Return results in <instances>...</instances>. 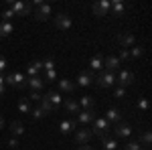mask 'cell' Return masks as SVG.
I'll list each match as a JSON object with an SVG mask.
<instances>
[{"label": "cell", "mask_w": 152, "mask_h": 150, "mask_svg": "<svg viewBox=\"0 0 152 150\" xmlns=\"http://www.w3.org/2000/svg\"><path fill=\"white\" fill-rule=\"evenodd\" d=\"M43 116H45V112H43V110H41V105H39V108H35V110H33V118H37V120H39V118H43Z\"/></svg>", "instance_id": "obj_33"}, {"label": "cell", "mask_w": 152, "mask_h": 150, "mask_svg": "<svg viewBox=\"0 0 152 150\" xmlns=\"http://www.w3.org/2000/svg\"><path fill=\"white\" fill-rule=\"evenodd\" d=\"M130 57V51L128 49H122V51H120V59H128Z\"/></svg>", "instance_id": "obj_40"}, {"label": "cell", "mask_w": 152, "mask_h": 150, "mask_svg": "<svg viewBox=\"0 0 152 150\" xmlns=\"http://www.w3.org/2000/svg\"><path fill=\"white\" fill-rule=\"evenodd\" d=\"M10 132L14 134V136H20V134L24 132L23 122H18V120H14V122H10Z\"/></svg>", "instance_id": "obj_21"}, {"label": "cell", "mask_w": 152, "mask_h": 150, "mask_svg": "<svg viewBox=\"0 0 152 150\" xmlns=\"http://www.w3.org/2000/svg\"><path fill=\"white\" fill-rule=\"evenodd\" d=\"M77 128V124H75V120H65V122H61V126H59V130L63 132V134H69L71 130H75Z\"/></svg>", "instance_id": "obj_19"}, {"label": "cell", "mask_w": 152, "mask_h": 150, "mask_svg": "<svg viewBox=\"0 0 152 150\" xmlns=\"http://www.w3.org/2000/svg\"><path fill=\"white\" fill-rule=\"evenodd\" d=\"M114 95H116V97H124V95H126V89H124V87H118Z\"/></svg>", "instance_id": "obj_38"}, {"label": "cell", "mask_w": 152, "mask_h": 150, "mask_svg": "<svg viewBox=\"0 0 152 150\" xmlns=\"http://www.w3.org/2000/svg\"><path fill=\"white\" fill-rule=\"evenodd\" d=\"M94 122L95 124H94V128H91V132H94L95 136L104 138L105 134H110V122H107L105 118H95Z\"/></svg>", "instance_id": "obj_2"}, {"label": "cell", "mask_w": 152, "mask_h": 150, "mask_svg": "<svg viewBox=\"0 0 152 150\" xmlns=\"http://www.w3.org/2000/svg\"><path fill=\"white\" fill-rule=\"evenodd\" d=\"M65 110H67V114H79V112H81V105H79V102L67 97V100H65Z\"/></svg>", "instance_id": "obj_12"}, {"label": "cell", "mask_w": 152, "mask_h": 150, "mask_svg": "<svg viewBox=\"0 0 152 150\" xmlns=\"http://www.w3.org/2000/svg\"><path fill=\"white\" fill-rule=\"evenodd\" d=\"M14 16V12L10 10V8H6V10L2 12V23H10V18Z\"/></svg>", "instance_id": "obj_30"}, {"label": "cell", "mask_w": 152, "mask_h": 150, "mask_svg": "<svg viewBox=\"0 0 152 150\" xmlns=\"http://www.w3.org/2000/svg\"><path fill=\"white\" fill-rule=\"evenodd\" d=\"M124 150H140V144L138 142H130V144L124 146Z\"/></svg>", "instance_id": "obj_34"}, {"label": "cell", "mask_w": 152, "mask_h": 150, "mask_svg": "<svg viewBox=\"0 0 152 150\" xmlns=\"http://www.w3.org/2000/svg\"><path fill=\"white\" fill-rule=\"evenodd\" d=\"M4 83H10V85H14V87H18V89L26 87V79H24V75L20 73V71L6 73V75H4Z\"/></svg>", "instance_id": "obj_1"}, {"label": "cell", "mask_w": 152, "mask_h": 150, "mask_svg": "<svg viewBox=\"0 0 152 150\" xmlns=\"http://www.w3.org/2000/svg\"><path fill=\"white\" fill-rule=\"evenodd\" d=\"M102 140H104V150H116L118 142H116L114 138H110V134H105Z\"/></svg>", "instance_id": "obj_22"}, {"label": "cell", "mask_w": 152, "mask_h": 150, "mask_svg": "<svg viewBox=\"0 0 152 150\" xmlns=\"http://www.w3.org/2000/svg\"><path fill=\"white\" fill-rule=\"evenodd\" d=\"M77 83H79L81 87L91 85V83H94V73H91V69H89V71H83L81 75H79V79H77Z\"/></svg>", "instance_id": "obj_13"}, {"label": "cell", "mask_w": 152, "mask_h": 150, "mask_svg": "<svg viewBox=\"0 0 152 150\" xmlns=\"http://www.w3.org/2000/svg\"><path fill=\"white\" fill-rule=\"evenodd\" d=\"M4 95H6V87H4V85H0V97H4Z\"/></svg>", "instance_id": "obj_43"}, {"label": "cell", "mask_w": 152, "mask_h": 150, "mask_svg": "<svg viewBox=\"0 0 152 150\" xmlns=\"http://www.w3.org/2000/svg\"><path fill=\"white\" fill-rule=\"evenodd\" d=\"M49 14H51V6L49 4H37V12H35L37 20H47Z\"/></svg>", "instance_id": "obj_6"}, {"label": "cell", "mask_w": 152, "mask_h": 150, "mask_svg": "<svg viewBox=\"0 0 152 150\" xmlns=\"http://www.w3.org/2000/svg\"><path fill=\"white\" fill-rule=\"evenodd\" d=\"M6 65H8V63H6V59L0 55V73H4V71H6Z\"/></svg>", "instance_id": "obj_36"}, {"label": "cell", "mask_w": 152, "mask_h": 150, "mask_svg": "<svg viewBox=\"0 0 152 150\" xmlns=\"http://www.w3.org/2000/svg\"><path fill=\"white\" fill-rule=\"evenodd\" d=\"M45 97H47V100H49V102H51L53 105H55V108H57V104H61V95H59L57 91H49Z\"/></svg>", "instance_id": "obj_24"}, {"label": "cell", "mask_w": 152, "mask_h": 150, "mask_svg": "<svg viewBox=\"0 0 152 150\" xmlns=\"http://www.w3.org/2000/svg\"><path fill=\"white\" fill-rule=\"evenodd\" d=\"M132 134V128L128 126V124H116V128H114V136L116 138H126V136H130Z\"/></svg>", "instance_id": "obj_7"}, {"label": "cell", "mask_w": 152, "mask_h": 150, "mask_svg": "<svg viewBox=\"0 0 152 150\" xmlns=\"http://www.w3.org/2000/svg\"><path fill=\"white\" fill-rule=\"evenodd\" d=\"M55 24H57L59 29L67 31V29L71 26V18H69V14H65V12H61V14H57V16H55Z\"/></svg>", "instance_id": "obj_8"}, {"label": "cell", "mask_w": 152, "mask_h": 150, "mask_svg": "<svg viewBox=\"0 0 152 150\" xmlns=\"http://www.w3.org/2000/svg\"><path fill=\"white\" fill-rule=\"evenodd\" d=\"M104 65L107 67V71L112 73L114 69H118V67H120V59H118V57H112V55H110V57H105V59H104Z\"/></svg>", "instance_id": "obj_18"}, {"label": "cell", "mask_w": 152, "mask_h": 150, "mask_svg": "<svg viewBox=\"0 0 152 150\" xmlns=\"http://www.w3.org/2000/svg\"><path fill=\"white\" fill-rule=\"evenodd\" d=\"M138 108L146 112V110H148V102H146V100H140V102H138Z\"/></svg>", "instance_id": "obj_39"}, {"label": "cell", "mask_w": 152, "mask_h": 150, "mask_svg": "<svg viewBox=\"0 0 152 150\" xmlns=\"http://www.w3.org/2000/svg\"><path fill=\"white\" fill-rule=\"evenodd\" d=\"M77 118H79L81 124H91V122L95 120V114H94V110H81Z\"/></svg>", "instance_id": "obj_14"}, {"label": "cell", "mask_w": 152, "mask_h": 150, "mask_svg": "<svg viewBox=\"0 0 152 150\" xmlns=\"http://www.w3.org/2000/svg\"><path fill=\"white\" fill-rule=\"evenodd\" d=\"M41 69H43V63H41V61H33V63L26 67V75H28V77H37V73Z\"/></svg>", "instance_id": "obj_17"}, {"label": "cell", "mask_w": 152, "mask_h": 150, "mask_svg": "<svg viewBox=\"0 0 152 150\" xmlns=\"http://www.w3.org/2000/svg\"><path fill=\"white\" fill-rule=\"evenodd\" d=\"M8 6L14 12V16H24V14H28V12L33 10L31 4H24V2H8Z\"/></svg>", "instance_id": "obj_5"}, {"label": "cell", "mask_w": 152, "mask_h": 150, "mask_svg": "<svg viewBox=\"0 0 152 150\" xmlns=\"http://www.w3.org/2000/svg\"><path fill=\"white\" fill-rule=\"evenodd\" d=\"M12 33V24L10 23H0V37H8Z\"/></svg>", "instance_id": "obj_25"}, {"label": "cell", "mask_w": 152, "mask_h": 150, "mask_svg": "<svg viewBox=\"0 0 152 150\" xmlns=\"http://www.w3.org/2000/svg\"><path fill=\"white\" fill-rule=\"evenodd\" d=\"M4 128V118H2V114H0V130Z\"/></svg>", "instance_id": "obj_44"}, {"label": "cell", "mask_w": 152, "mask_h": 150, "mask_svg": "<svg viewBox=\"0 0 152 150\" xmlns=\"http://www.w3.org/2000/svg\"><path fill=\"white\" fill-rule=\"evenodd\" d=\"M41 63H43V69H47V71L55 69V59H45V61H41Z\"/></svg>", "instance_id": "obj_28"}, {"label": "cell", "mask_w": 152, "mask_h": 150, "mask_svg": "<svg viewBox=\"0 0 152 150\" xmlns=\"http://www.w3.org/2000/svg\"><path fill=\"white\" fill-rule=\"evenodd\" d=\"M41 110H43V112H45V116H47V114H53V112H55L57 108L51 104L47 97H41Z\"/></svg>", "instance_id": "obj_20"}, {"label": "cell", "mask_w": 152, "mask_h": 150, "mask_svg": "<svg viewBox=\"0 0 152 150\" xmlns=\"http://www.w3.org/2000/svg\"><path fill=\"white\" fill-rule=\"evenodd\" d=\"M97 81V85L99 87H112L114 83H116V77H114V73H110V71H104V73H99L97 77H94Z\"/></svg>", "instance_id": "obj_3"}, {"label": "cell", "mask_w": 152, "mask_h": 150, "mask_svg": "<svg viewBox=\"0 0 152 150\" xmlns=\"http://www.w3.org/2000/svg\"><path fill=\"white\" fill-rule=\"evenodd\" d=\"M146 150H150V148H146Z\"/></svg>", "instance_id": "obj_46"}, {"label": "cell", "mask_w": 152, "mask_h": 150, "mask_svg": "<svg viewBox=\"0 0 152 150\" xmlns=\"http://www.w3.org/2000/svg\"><path fill=\"white\" fill-rule=\"evenodd\" d=\"M105 120H107V122H114V124H120V122H122V112H120L118 108H110V110L105 112Z\"/></svg>", "instance_id": "obj_9"}, {"label": "cell", "mask_w": 152, "mask_h": 150, "mask_svg": "<svg viewBox=\"0 0 152 150\" xmlns=\"http://www.w3.org/2000/svg\"><path fill=\"white\" fill-rule=\"evenodd\" d=\"M91 136H94L91 128H79V130L75 132V142H77V144H81V146H85V144L91 140Z\"/></svg>", "instance_id": "obj_4"}, {"label": "cell", "mask_w": 152, "mask_h": 150, "mask_svg": "<svg viewBox=\"0 0 152 150\" xmlns=\"http://www.w3.org/2000/svg\"><path fill=\"white\" fill-rule=\"evenodd\" d=\"M81 105L85 110H91L94 108V97H89V95H83L81 97Z\"/></svg>", "instance_id": "obj_26"}, {"label": "cell", "mask_w": 152, "mask_h": 150, "mask_svg": "<svg viewBox=\"0 0 152 150\" xmlns=\"http://www.w3.org/2000/svg\"><path fill=\"white\" fill-rule=\"evenodd\" d=\"M8 146H10V148H16V146H18V140L16 138H8Z\"/></svg>", "instance_id": "obj_41"}, {"label": "cell", "mask_w": 152, "mask_h": 150, "mask_svg": "<svg viewBox=\"0 0 152 150\" xmlns=\"http://www.w3.org/2000/svg\"><path fill=\"white\" fill-rule=\"evenodd\" d=\"M122 10H124V4H122V2H116V4H114V14H120Z\"/></svg>", "instance_id": "obj_35"}, {"label": "cell", "mask_w": 152, "mask_h": 150, "mask_svg": "<svg viewBox=\"0 0 152 150\" xmlns=\"http://www.w3.org/2000/svg\"><path fill=\"white\" fill-rule=\"evenodd\" d=\"M142 144H144L146 148L150 146V132H144V134H142Z\"/></svg>", "instance_id": "obj_31"}, {"label": "cell", "mask_w": 152, "mask_h": 150, "mask_svg": "<svg viewBox=\"0 0 152 150\" xmlns=\"http://www.w3.org/2000/svg\"><path fill=\"white\" fill-rule=\"evenodd\" d=\"M94 14L95 16H105L107 14V10H110V2L107 0H104V2H97V4H94Z\"/></svg>", "instance_id": "obj_10"}, {"label": "cell", "mask_w": 152, "mask_h": 150, "mask_svg": "<svg viewBox=\"0 0 152 150\" xmlns=\"http://www.w3.org/2000/svg\"><path fill=\"white\" fill-rule=\"evenodd\" d=\"M142 55V47H134L132 49V57H140Z\"/></svg>", "instance_id": "obj_37"}, {"label": "cell", "mask_w": 152, "mask_h": 150, "mask_svg": "<svg viewBox=\"0 0 152 150\" xmlns=\"http://www.w3.org/2000/svg\"><path fill=\"white\" fill-rule=\"evenodd\" d=\"M43 83H45V81H43V77H39V75H37V77H28V81H26V85H28L33 91L43 89Z\"/></svg>", "instance_id": "obj_15"}, {"label": "cell", "mask_w": 152, "mask_h": 150, "mask_svg": "<svg viewBox=\"0 0 152 150\" xmlns=\"http://www.w3.org/2000/svg\"><path fill=\"white\" fill-rule=\"evenodd\" d=\"M102 63H104V59L99 57V55H95V57L91 59V69H99V67H102Z\"/></svg>", "instance_id": "obj_29"}, {"label": "cell", "mask_w": 152, "mask_h": 150, "mask_svg": "<svg viewBox=\"0 0 152 150\" xmlns=\"http://www.w3.org/2000/svg\"><path fill=\"white\" fill-rule=\"evenodd\" d=\"M132 81H134V73H132V71H122L120 77H118V83H120L122 87H124V85H130Z\"/></svg>", "instance_id": "obj_16"}, {"label": "cell", "mask_w": 152, "mask_h": 150, "mask_svg": "<svg viewBox=\"0 0 152 150\" xmlns=\"http://www.w3.org/2000/svg\"><path fill=\"white\" fill-rule=\"evenodd\" d=\"M55 77H57L55 69H53V71H47V73H45V77H43V81H51V79H55Z\"/></svg>", "instance_id": "obj_32"}, {"label": "cell", "mask_w": 152, "mask_h": 150, "mask_svg": "<svg viewBox=\"0 0 152 150\" xmlns=\"http://www.w3.org/2000/svg\"><path fill=\"white\" fill-rule=\"evenodd\" d=\"M31 100H35V102H41V95H39V91H33V93H31Z\"/></svg>", "instance_id": "obj_42"}, {"label": "cell", "mask_w": 152, "mask_h": 150, "mask_svg": "<svg viewBox=\"0 0 152 150\" xmlns=\"http://www.w3.org/2000/svg\"><path fill=\"white\" fill-rule=\"evenodd\" d=\"M118 43L124 47V49H128V47L134 45V35L132 33H120L118 35Z\"/></svg>", "instance_id": "obj_11"}, {"label": "cell", "mask_w": 152, "mask_h": 150, "mask_svg": "<svg viewBox=\"0 0 152 150\" xmlns=\"http://www.w3.org/2000/svg\"><path fill=\"white\" fill-rule=\"evenodd\" d=\"M79 150H91V148H89V146H83V148H79Z\"/></svg>", "instance_id": "obj_45"}, {"label": "cell", "mask_w": 152, "mask_h": 150, "mask_svg": "<svg viewBox=\"0 0 152 150\" xmlns=\"http://www.w3.org/2000/svg\"><path fill=\"white\" fill-rule=\"evenodd\" d=\"M18 110H20V112H23V114H28V112H31V104H28V100H20V104H18Z\"/></svg>", "instance_id": "obj_27"}, {"label": "cell", "mask_w": 152, "mask_h": 150, "mask_svg": "<svg viewBox=\"0 0 152 150\" xmlns=\"http://www.w3.org/2000/svg\"><path fill=\"white\" fill-rule=\"evenodd\" d=\"M59 87H61L63 91L71 93L73 89H75V83H73V81H69V79H61V81H59Z\"/></svg>", "instance_id": "obj_23"}]
</instances>
